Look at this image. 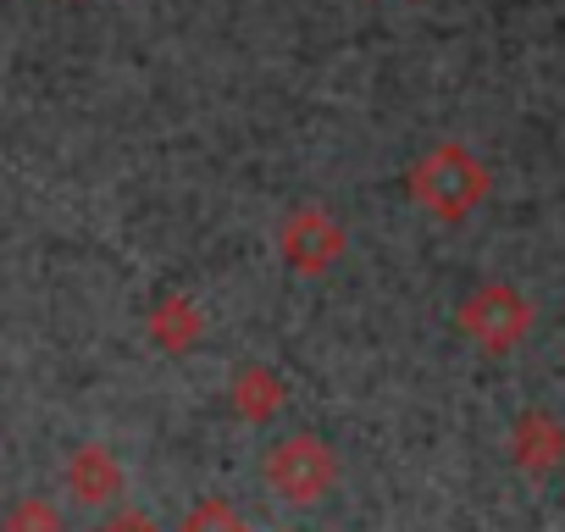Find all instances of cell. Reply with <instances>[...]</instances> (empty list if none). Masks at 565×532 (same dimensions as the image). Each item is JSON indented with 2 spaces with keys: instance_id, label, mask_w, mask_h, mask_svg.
I'll list each match as a JSON object with an SVG mask.
<instances>
[{
  "instance_id": "277c9868",
  "label": "cell",
  "mask_w": 565,
  "mask_h": 532,
  "mask_svg": "<svg viewBox=\"0 0 565 532\" xmlns=\"http://www.w3.org/2000/svg\"><path fill=\"white\" fill-rule=\"evenodd\" d=\"M277 249H282V260H289L300 278H328L333 266L344 260V227H339L333 211H322V205H300L289 222H282Z\"/></svg>"
},
{
  "instance_id": "ba28073f",
  "label": "cell",
  "mask_w": 565,
  "mask_h": 532,
  "mask_svg": "<svg viewBox=\"0 0 565 532\" xmlns=\"http://www.w3.org/2000/svg\"><path fill=\"white\" fill-rule=\"evenodd\" d=\"M205 339V317L189 295H161L156 311H150V344L161 355H189L194 344Z\"/></svg>"
},
{
  "instance_id": "7c38bea8",
  "label": "cell",
  "mask_w": 565,
  "mask_h": 532,
  "mask_svg": "<svg viewBox=\"0 0 565 532\" xmlns=\"http://www.w3.org/2000/svg\"><path fill=\"white\" fill-rule=\"evenodd\" d=\"M282 532H295V526H282Z\"/></svg>"
},
{
  "instance_id": "52a82bcc",
  "label": "cell",
  "mask_w": 565,
  "mask_h": 532,
  "mask_svg": "<svg viewBox=\"0 0 565 532\" xmlns=\"http://www.w3.org/2000/svg\"><path fill=\"white\" fill-rule=\"evenodd\" d=\"M510 460L526 471V477H543L565 460V427L548 416V411H526L515 416L510 427Z\"/></svg>"
},
{
  "instance_id": "30bf717a",
  "label": "cell",
  "mask_w": 565,
  "mask_h": 532,
  "mask_svg": "<svg viewBox=\"0 0 565 532\" xmlns=\"http://www.w3.org/2000/svg\"><path fill=\"white\" fill-rule=\"evenodd\" d=\"M178 532H249V521H244L227 499H200V504L183 515Z\"/></svg>"
},
{
  "instance_id": "3957f363",
  "label": "cell",
  "mask_w": 565,
  "mask_h": 532,
  "mask_svg": "<svg viewBox=\"0 0 565 532\" xmlns=\"http://www.w3.org/2000/svg\"><path fill=\"white\" fill-rule=\"evenodd\" d=\"M460 333L488 355H510L532 333V306L510 284H482L460 300Z\"/></svg>"
},
{
  "instance_id": "6da1fadb",
  "label": "cell",
  "mask_w": 565,
  "mask_h": 532,
  "mask_svg": "<svg viewBox=\"0 0 565 532\" xmlns=\"http://www.w3.org/2000/svg\"><path fill=\"white\" fill-rule=\"evenodd\" d=\"M411 200L427 211V216H438V222H466L482 200H488V167L466 150V145H455V139H444V145H433L416 167H411Z\"/></svg>"
},
{
  "instance_id": "9c48e42d",
  "label": "cell",
  "mask_w": 565,
  "mask_h": 532,
  "mask_svg": "<svg viewBox=\"0 0 565 532\" xmlns=\"http://www.w3.org/2000/svg\"><path fill=\"white\" fill-rule=\"evenodd\" d=\"M0 532H67V521H62V510L45 493H23L7 510V521H0Z\"/></svg>"
},
{
  "instance_id": "8fae6325",
  "label": "cell",
  "mask_w": 565,
  "mask_h": 532,
  "mask_svg": "<svg viewBox=\"0 0 565 532\" xmlns=\"http://www.w3.org/2000/svg\"><path fill=\"white\" fill-rule=\"evenodd\" d=\"M100 532H161L145 510H134V504H122V510H111L106 521H100Z\"/></svg>"
},
{
  "instance_id": "8992f818",
  "label": "cell",
  "mask_w": 565,
  "mask_h": 532,
  "mask_svg": "<svg viewBox=\"0 0 565 532\" xmlns=\"http://www.w3.org/2000/svg\"><path fill=\"white\" fill-rule=\"evenodd\" d=\"M282 400H289V389H282V372L266 366V361H244V366L227 377V405H233V416L249 422V427L271 422V416L282 411Z\"/></svg>"
},
{
  "instance_id": "7a4b0ae2",
  "label": "cell",
  "mask_w": 565,
  "mask_h": 532,
  "mask_svg": "<svg viewBox=\"0 0 565 532\" xmlns=\"http://www.w3.org/2000/svg\"><path fill=\"white\" fill-rule=\"evenodd\" d=\"M266 482L282 504H322L339 482V460L317 433H289L266 449Z\"/></svg>"
},
{
  "instance_id": "5b68a950",
  "label": "cell",
  "mask_w": 565,
  "mask_h": 532,
  "mask_svg": "<svg viewBox=\"0 0 565 532\" xmlns=\"http://www.w3.org/2000/svg\"><path fill=\"white\" fill-rule=\"evenodd\" d=\"M67 493L84 504V510H106L122 499V466L106 444H84L67 455Z\"/></svg>"
}]
</instances>
